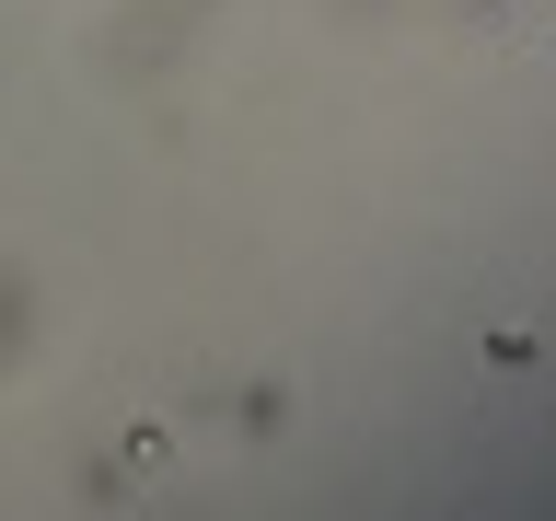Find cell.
<instances>
[{
	"label": "cell",
	"instance_id": "1",
	"mask_svg": "<svg viewBox=\"0 0 556 521\" xmlns=\"http://www.w3.org/2000/svg\"><path fill=\"white\" fill-rule=\"evenodd\" d=\"M476 12H498V24H510V12H521V0H476Z\"/></svg>",
	"mask_w": 556,
	"mask_h": 521
}]
</instances>
